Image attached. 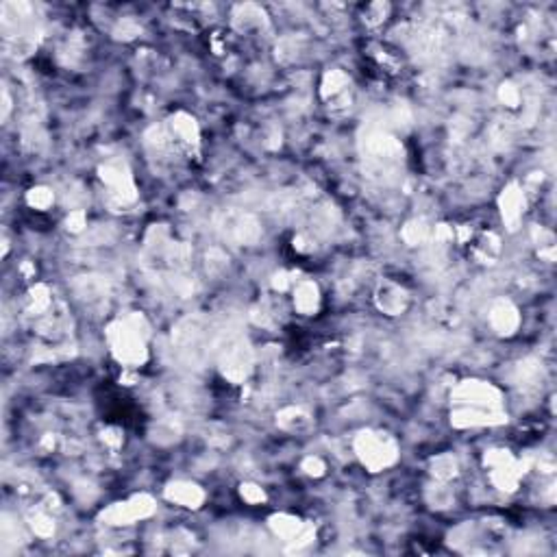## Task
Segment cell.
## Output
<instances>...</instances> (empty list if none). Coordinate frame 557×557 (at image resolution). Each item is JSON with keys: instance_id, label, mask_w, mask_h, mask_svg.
Segmentation results:
<instances>
[{"instance_id": "obj_1", "label": "cell", "mask_w": 557, "mask_h": 557, "mask_svg": "<svg viewBox=\"0 0 557 557\" xmlns=\"http://www.w3.org/2000/svg\"><path fill=\"white\" fill-rule=\"evenodd\" d=\"M111 342H113V351H116L118 359L124 364H140L144 359V344L140 338V331L133 324H118L111 329Z\"/></svg>"}, {"instance_id": "obj_2", "label": "cell", "mask_w": 557, "mask_h": 557, "mask_svg": "<svg viewBox=\"0 0 557 557\" xmlns=\"http://www.w3.org/2000/svg\"><path fill=\"white\" fill-rule=\"evenodd\" d=\"M357 453L370 468H381L394 460V444L381 433H362V438L357 440Z\"/></svg>"}, {"instance_id": "obj_3", "label": "cell", "mask_w": 557, "mask_h": 557, "mask_svg": "<svg viewBox=\"0 0 557 557\" xmlns=\"http://www.w3.org/2000/svg\"><path fill=\"white\" fill-rule=\"evenodd\" d=\"M153 512V503L151 499L146 497H140V499H133L124 505H116L111 507V510L105 514V518L113 525H126V522L135 520V518H142V516H149Z\"/></svg>"}, {"instance_id": "obj_4", "label": "cell", "mask_w": 557, "mask_h": 557, "mask_svg": "<svg viewBox=\"0 0 557 557\" xmlns=\"http://www.w3.org/2000/svg\"><path fill=\"white\" fill-rule=\"evenodd\" d=\"M168 499H172L174 503L178 505H185V507H196L201 501H203V492L196 485H190V483H176V485H170L168 490Z\"/></svg>"}, {"instance_id": "obj_5", "label": "cell", "mask_w": 557, "mask_h": 557, "mask_svg": "<svg viewBox=\"0 0 557 557\" xmlns=\"http://www.w3.org/2000/svg\"><path fill=\"white\" fill-rule=\"evenodd\" d=\"M518 322V316L516 311L507 305V303H501L492 309V324L499 333H512V329Z\"/></svg>"}, {"instance_id": "obj_6", "label": "cell", "mask_w": 557, "mask_h": 557, "mask_svg": "<svg viewBox=\"0 0 557 557\" xmlns=\"http://www.w3.org/2000/svg\"><path fill=\"white\" fill-rule=\"evenodd\" d=\"M316 288L311 283H303L297 292V307L301 311H311L316 307Z\"/></svg>"}, {"instance_id": "obj_7", "label": "cell", "mask_w": 557, "mask_h": 557, "mask_svg": "<svg viewBox=\"0 0 557 557\" xmlns=\"http://www.w3.org/2000/svg\"><path fill=\"white\" fill-rule=\"evenodd\" d=\"M433 472H435V477L438 479H449L455 474V460L453 457H440V460L433 464Z\"/></svg>"}, {"instance_id": "obj_8", "label": "cell", "mask_w": 557, "mask_h": 557, "mask_svg": "<svg viewBox=\"0 0 557 557\" xmlns=\"http://www.w3.org/2000/svg\"><path fill=\"white\" fill-rule=\"evenodd\" d=\"M51 201H53V194L48 190H33L31 196H28V203L33 207H46Z\"/></svg>"}, {"instance_id": "obj_9", "label": "cell", "mask_w": 557, "mask_h": 557, "mask_svg": "<svg viewBox=\"0 0 557 557\" xmlns=\"http://www.w3.org/2000/svg\"><path fill=\"white\" fill-rule=\"evenodd\" d=\"M242 497L247 501H261L264 499V492L257 485H242Z\"/></svg>"}]
</instances>
